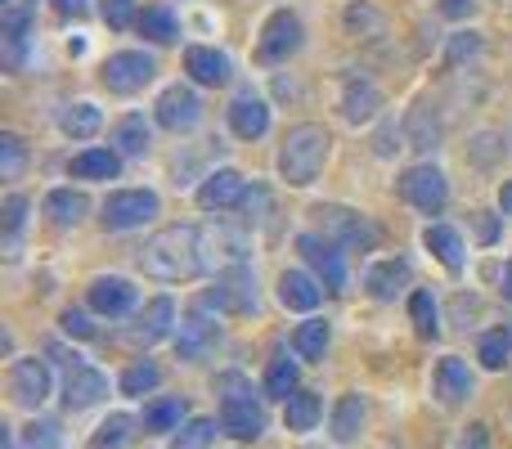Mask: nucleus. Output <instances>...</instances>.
Returning a JSON list of instances; mask_svg holds the SVG:
<instances>
[{"label": "nucleus", "instance_id": "1", "mask_svg": "<svg viewBox=\"0 0 512 449\" xmlns=\"http://www.w3.org/2000/svg\"><path fill=\"white\" fill-rule=\"evenodd\" d=\"M140 270L158 283H185L203 274L198 256V225H167L140 247Z\"/></svg>", "mask_w": 512, "mask_h": 449}, {"label": "nucleus", "instance_id": "2", "mask_svg": "<svg viewBox=\"0 0 512 449\" xmlns=\"http://www.w3.org/2000/svg\"><path fill=\"white\" fill-rule=\"evenodd\" d=\"M328 149H333V135L324 131L319 122H301L283 135L279 144V176L288 180L292 189H306L315 185V176L324 171Z\"/></svg>", "mask_w": 512, "mask_h": 449}, {"label": "nucleus", "instance_id": "3", "mask_svg": "<svg viewBox=\"0 0 512 449\" xmlns=\"http://www.w3.org/2000/svg\"><path fill=\"white\" fill-rule=\"evenodd\" d=\"M310 216L319 221V234L333 238V243L346 247V252H373V247H378V225H373L364 212H355V207L319 203Z\"/></svg>", "mask_w": 512, "mask_h": 449}, {"label": "nucleus", "instance_id": "4", "mask_svg": "<svg viewBox=\"0 0 512 449\" xmlns=\"http://www.w3.org/2000/svg\"><path fill=\"white\" fill-rule=\"evenodd\" d=\"M207 310H221V315H252L256 310V274L252 265H230V270L212 274V288L203 292Z\"/></svg>", "mask_w": 512, "mask_h": 449}, {"label": "nucleus", "instance_id": "5", "mask_svg": "<svg viewBox=\"0 0 512 449\" xmlns=\"http://www.w3.org/2000/svg\"><path fill=\"white\" fill-rule=\"evenodd\" d=\"M158 212H162V203L153 189H117V194H108L104 207H99V225H104L108 234H126V229L149 225Z\"/></svg>", "mask_w": 512, "mask_h": 449}, {"label": "nucleus", "instance_id": "6", "mask_svg": "<svg viewBox=\"0 0 512 449\" xmlns=\"http://www.w3.org/2000/svg\"><path fill=\"white\" fill-rule=\"evenodd\" d=\"M396 189H400V198L423 216H441L445 203H450V180H445L441 167H432V162H418V167L400 171Z\"/></svg>", "mask_w": 512, "mask_h": 449}, {"label": "nucleus", "instance_id": "7", "mask_svg": "<svg viewBox=\"0 0 512 449\" xmlns=\"http://www.w3.org/2000/svg\"><path fill=\"white\" fill-rule=\"evenodd\" d=\"M248 234L234 225H198V256L203 274H221L230 265H248Z\"/></svg>", "mask_w": 512, "mask_h": 449}, {"label": "nucleus", "instance_id": "8", "mask_svg": "<svg viewBox=\"0 0 512 449\" xmlns=\"http://www.w3.org/2000/svg\"><path fill=\"white\" fill-rule=\"evenodd\" d=\"M153 77H158V63L144 50H117V54H108L104 68H99V81H104L113 95H140Z\"/></svg>", "mask_w": 512, "mask_h": 449}, {"label": "nucleus", "instance_id": "9", "mask_svg": "<svg viewBox=\"0 0 512 449\" xmlns=\"http://www.w3.org/2000/svg\"><path fill=\"white\" fill-rule=\"evenodd\" d=\"M301 41H306L301 18L292 14V9H274V14L265 18V27H261V41H256V63H265V68L288 63L292 54L301 50Z\"/></svg>", "mask_w": 512, "mask_h": 449}, {"label": "nucleus", "instance_id": "10", "mask_svg": "<svg viewBox=\"0 0 512 449\" xmlns=\"http://www.w3.org/2000/svg\"><path fill=\"white\" fill-rule=\"evenodd\" d=\"M216 342H221V324H216V319L207 315V306L198 301V306L189 310V315L180 319V328H176V355L185 364H198V360H207V355L216 351Z\"/></svg>", "mask_w": 512, "mask_h": 449}, {"label": "nucleus", "instance_id": "11", "mask_svg": "<svg viewBox=\"0 0 512 449\" xmlns=\"http://www.w3.org/2000/svg\"><path fill=\"white\" fill-rule=\"evenodd\" d=\"M50 369H45V360H36V355H18L14 364H9V400H14L18 409H41L45 400H50Z\"/></svg>", "mask_w": 512, "mask_h": 449}, {"label": "nucleus", "instance_id": "12", "mask_svg": "<svg viewBox=\"0 0 512 449\" xmlns=\"http://www.w3.org/2000/svg\"><path fill=\"white\" fill-rule=\"evenodd\" d=\"M32 14H36V0H9L5 14H0V59H5L9 72H18L23 68V59H27Z\"/></svg>", "mask_w": 512, "mask_h": 449}, {"label": "nucleus", "instance_id": "13", "mask_svg": "<svg viewBox=\"0 0 512 449\" xmlns=\"http://www.w3.org/2000/svg\"><path fill=\"white\" fill-rule=\"evenodd\" d=\"M104 396H108V373H99L95 364L81 360V364H72V369H63L59 400L68 414H86V409H95Z\"/></svg>", "mask_w": 512, "mask_h": 449}, {"label": "nucleus", "instance_id": "14", "mask_svg": "<svg viewBox=\"0 0 512 449\" xmlns=\"http://www.w3.org/2000/svg\"><path fill=\"white\" fill-rule=\"evenodd\" d=\"M297 252L306 256V265L315 270V279L324 283V292H342L346 288V261H342V247L324 234H301L297 238Z\"/></svg>", "mask_w": 512, "mask_h": 449}, {"label": "nucleus", "instance_id": "15", "mask_svg": "<svg viewBox=\"0 0 512 449\" xmlns=\"http://www.w3.org/2000/svg\"><path fill=\"white\" fill-rule=\"evenodd\" d=\"M153 117H158V126L162 131H171V135H185V131H194L198 122H203V104H198V95L189 86H167L158 95V104H153Z\"/></svg>", "mask_w": 512, "mask_h": 449}, {"label": "nucleus", "instance_id": "16", "mask_svg": "<svg viewBox=\"0 0 512 449\" xmlns=\"http://www.w3.org/2000/svg\"><path fill=\"white\" fill-rule=\"evenodd\" d=\"M221 427H225V436H234V441H261L265 436V405L252 396H230V400H221Z\"/></svg>", "mask_w": 512, "mask_h": 449}, {"label": "nucleus", "instance_id": "17", "mask_svg": "<svg viewBox=\"0 0 512 449\" xmlns=\"http://www.w3.org/2000/svg\"><path fill=\"white\" fill-rule=\"evenodd\" d=\"M472 391H477V378H472L468 360H459V355H441V360H436V373H432V396L441 400L445 409H459Z\"/></svg>", "mask_w": 512, "mask_h": 449}, {"label": "nucleus", "instance_id": "18", "mask_svg": "<svg viewBox=\"0 0 512 449\" xmlns=\"http://www.w3.org/2000/svg\"><path fill=\"white\" fill-rule=\"evenodd\" d=\"M86 301H90V310H95V315L122 319L126 310L135 306V283L122 279V274H99V279H90Z\"/></svg>", "mask_w": 512, "mask_h": 449}, {"label": "nucleus", "instance_id": "19", "mask_svg": "<svg viewBox=\"0 0 512 449\" xmlns=\"http://www.w3.org/2000/svg\"><path fill=\"white\" fill-rule=\"evenodd\" d=\"M243 194H248V185H243L239 171L221 167V171H212V176L198 185V207H203V212H230V207L243 203Z\"/></svg>", "mask_w": 512, "mask_h": 449}, {"label": "nucleus", "instance_id": "20", "mask_svg": "<svg viewBox=\"0 0 512 449\" xmlns=\"http://www.w3.org/2000/svg\"><path fill=\"white\" fill-rule=\"evenodd\" d=\"M171 328H176V301H171V297H153L149 306L135 315V324H131V346H153V342H162V337H171Z\"/></svg>", "mask_w": 512, "mask_h": 449}, {"label": "nucleus", "instance_id": "21", "mask_svg": "<svg viewBox=\"0 0 512 449\" xmlns=\"http://www.w3.org/2000/svg\"><path fill=\"white\" fill-rule=\"evenodd\" d=\"M230 131L239 140H261L270 131V104L261 95H252V90H239L230 104Z\"/></svg>", "mask_w": 512, "mask_h": 449}, {"label": "nucleus", "instance_id": "22", "mask_svg": "<svg viewBox=\"0 0 512 449\" xmlns=\"http://www.w3.org/2000/svg\"><path fill=\"white\" fill-rule=\"evenodd\" d=\"M185 72L198 81V86H230V77H234V68H230V59H225L216 45H189L185 50Z\"/></svg>", "mask_w": 512, "mask_h": 449}, {"label": "nucleus", "instance_id": "23", "mask_svg": "<svg viewBox=\"0 0 512 449\" xmlns=\"http://www.w3.org/2000/svg\"><path fill=\"white\" fill-rule=\"evenodd\" d=\"M378 108H382V90L373 86L369 77H346L342 81V117L351 126L373 122V117H378Z\"/></svg>", "mask_w": 512, "mask_h": 449}, {"label": "nucleus", "instance_id": "24", "mask_svg": "<svg viewBox=\"0 0 512 449\" xmlns=\"http://www.w3.org/2000/svg\"><path fill=\"white\" fill-rule=\"evenodd\" d=\"M409 279H414V270H409L405 256H387V261L369 265V274H364V288H369L373 301H396V292H405Z\"/></svg>", "mask_w": 512, "mask_h": 449}, {"label": "nucleus", "instance_id": "25", "mask_svg": "<svg viewBox=\"0 0 512 449\" xmlns=\"http://www.w3.org/2000/svg\"><path fill=\"white\" fill-rule=\"evenodd\" d=\"M185 414H189L185 396H158V400H149V405H144L140 427H144V436H171V432H180V427H185Z\"/></svg>", "mask_w": 512, "mask_h": 449}, {"label": "nucleus", "instance_id": "26", "mask_svg": "<svg viewBox=\"0 0 512 449\" xmlns=\"http://www.w3.org/2000/svg\"><path fill=\"white\" fill-rule=\"evenodd\" d=\"M364 418H369V405H364V396L346 391V396L333 405V423H328V432H333L337 445H355V441H360V432H364Z\"/></svg>", "mask_w": 512, "mask_h": 449}, {"label": "nucleus", "instance_id": "27", "mask_svg": "<svg viewBox=\"0 0 512 449\" xmlns=\"http://www.w3.org/2000/svg\"><path fill=\"white\" fill-rule=\"evenodd\" d=\"M441 144V117L432 104H414L405 117V149L414 153H432Z\"/></svg>", "mask_w": 512, "mask_h": 449}, {"label": "nucleus", "instance_id": "28", "mask_svg": "<svg viewBox=\"0 0 512 449\" xmlns=\"http://www.w3.org/2000/svg\"><path fill=\"white\" fill-rule=\"evenodd\" d=\"M319 297H324V283L306 270H283L279 274V301L288 310H315Z\"/></svg>", "mask_w": 512, "mask_h": 449}, {"label": "nucleus", "instance_id": "29", "mask_svg": "<svg viewBox=\"0 0 512 449\" xmlns=\"http://www.w3.org/2000/svg\"><path fill=\"white\" fill-rule=\"evenodd\" d=\"M68 176H77V180H117L122 176V153L117 149H86L68 162Z\"/></svg>", "mask_w": 512, "mask_h": 449}, {"label": "nucleus", "instance_id": "30", "mask_svg": "<svg viewBox=\"0 0 512 449\" xmlns=\"http://www.w3.org/2000/svg\"><path fill=\"white\" fill-rule=\"evenodd\" d=\"M113 149L122 153V158H144V153L153 149V126L144 122L140 113H126L122 122L113 126Z\"/></svg>", "mask_w": 512, "mask_h": 449}, {"label": "nucleus", "instance_id": "31", "mask_svg": "<svg viewBox=\"0 0 512 449\" xmlns=\"http://www.w3.org/2000/svg\"><path fill=\"white\" fill-rule=\"evenodd\" d=\"M319 418H324V400H319V391H297L292 400H283V427L297 436L315 432Z\"/></svg>", "mask_w": 512, "mask_h": 449}, {"label": "nucleus", "instance_id": "32", "mask_svg": "<svg viewBox=\"0 0 512 449\" xmlns=\"http://www.w3.org/2000/svg\"><path fill=\"white\" fill-rule=\"evenodd\" d=\"M423 247H427V252H432L450 274L463 270V238H459V229H450V225H427V229H423Z\"/></svg>", "mask_w": 512, "mask_h": 449}, {"label": "nucleus", "instance_id": "33", "mask_svg": "<svg viewBox=\"0 0 512 449\" xmlns=\"http://www.w3.org/2000/svg\"><path fill=\"white\" fill-rule=\"evenodd\" d=\"M140 36H149L153 45H176L180 41V18L171 14V5H144L135 18Z\"/></svg>", "mask_w": 512, "mask_h": 449}, {"label": "nucleus", "instance_id": "34", "mask_svg": "<svg viewBox=\"0 0 512 449\" xmlns=\"http://www.w3.org/2000/svg\"><path fill=\"white\" fill-rule=\"evenodd\" d=\"M86 212H90V198L81 194V189H50V194H45V216H50L59 229L81 225Z\"/></svg>", "mask_w": 512, "mask_h": 449}, {"label": "nucleus", "instance_id": "35", "mask_svg": "<svg viewBox=\"0 0 512 449\" xmlns=\"http://www.w3.org/2000/svg\"><path fill=\"white\" fill-rule=\"evenodd\" d=\"M265 400H292L301 391V369L297 360H288V355H274L270 369H265V382H261Z\"/></svg>", "mask_w": 512, "mask_h": 449}, {"label": "nucleus", "instance_id": "36", "mask_svg": "<svg viewBox=\"0 0 512 449\" xmlns=\"http://www.w3.org/2000/svg\"><path fill=\"white\" fill-rule=\"evenodd\" d=\"M328 342H333L328 319H306V324H297V333H292V351H297V360H306V364L324 360Z\"/></svg>", "mask_w": 512, "mask_h": 449}, {"label": "nucleus", "instance_id": "37", "mask_svg": "<svg viewBox=\"0 0 512 449\" xmlns=\"http://www.w3.org/2000/svg\"><path fill=\"white\" fill-rule=\"evenodd\" d=\"M135 427H140V418H131V414H108L104 423L90 432L86 449H126V445L135 441Z\"/></svg>", "mask_w": 512, "mask_h": 449}, {"label": "nucleus", "instance_id": "38", "mask_svg": "<svg viewBox=\"0 0 512 449\" xmlns=\"http://www.w3.org/2000/svg\"><path fill=\"white\" fill-rule=\"evenodd\" d=\"M99 126H104V113H99L95 104H68L59 113V131L68 135V140H90V135H99Z\"/></svg>", "mask_w": 512, "mask_h": 449}, {"label": "nucleus", "instance_id": "39", "mask_svg": "<svg viewBox=\"0 0 512 449\" xmlns=\"http://www.w3.org/2000/svg\"><path fill=\"white\" fill-rule=\"evenodd\" d=\"M221 432V418H185V427L171 432V449H212Z\"/></svg>", "mask_w": 512, "mask_h": 449}, {"label": "nucleus", "instance_id": "40", "mask_svg": "<svg viewBox=\"0 0 512 449\" xmlns=\"http://www.w3.org/2000/svg\"><path fill=\"white\" fill-rule=\"evenodd\" d=\"M117 387H122V396H131V400H144V396H153V391L162 387V369L153 360H135L131 369L117 378Z\"/></svg>", "mask_w": 512, "mask_h": 449}, {"label": "nucleus", "instance_id": "41", "mask_svg": "<svg viewBox=\"0 0 512 449\" xmlns=\"http://www.w3.org/2000/svg\"><path fill=\"white\" fill-rule=\"evenodd\" d=\"M508 153V135L504 131H477L468 140V162L472 167H495V162H504Z\"/></svg>", "mask_w": 512, "mask_h": 449}, {"label": "nucleus", "instance_id": "42", "mask_svg": "<svg viewBox=\"0 0 512 449\" xmlns=\"http://www.w3.org/2000/svg\"><path fill=\"white\" fill-rule=\"evenodd\" d=\"M477 360H481V369H490V373L508 369V360H512V333H508V328H495V333L481 337V342H477Z\"/></svg>", "mask_w": 512, "mask_h": 449}, {"label": "nucleus", "instance_id": "43", "mask_svg": "<svg viewBox=\"0 0 512 449\" xmlns=\"http://www.w3.org/2000/svg\"><path fill=\"white\" fill-rule=\"evenodd\" d=\"M409 319H414L418 337H441V310H436V297L427 288H418L409 297Z\"/></svg>", "mask_w": 512, "mask_h": 449}, {"label": "nucleus", "instance_id": "44", "mask_svg": "<svg viewBox=\"0 0 512 449\" xmlns=\"http://www.w3.org/2000/svg\"><path fill=\"white\" fill-rule=\"evenodd\" d=\"M346 32L351 36H382V14L373 5H364V0H355V5H346Z\"/></svg>", "mask_w": 512, "mask_h": 449}, {"label": "nucleus", "instance_id": "45", "mask_svg": "<svg viewBox=\"0 0 512 449\" xmlns=\"http://www.w3.org/2000/svg\"><path fill=\"white\" fill-rule=\"evenodd\" d=\"M23 162H27V149L14 131L0 135V180H18L23 176Z\"/></svg>", "mask_w": 512, "mask_h": 449}, {"label": "nucleus", "instance_id": "46", "mask_svg": "<svg viewBox=\"0 0 512 449\" xmlns=\"http://www.w3.org/2000/svg\"><path fill=\"white\" fill-rule=\"evenodd\" d=\"M27 212H32V203H27L23 194H9V198H5V207H0V225H5V238H9V243L23 234Z\"/></svg>", "mask_w": 512, "mask_h": 449}, {"label": "nucleus", "instance_id": "47", "mask_svg": "<svg viewBox=\"0 0 512 449\" xmlns=\"http://www.w3.org/2000/svg\"><path fill=\"white\" fill-rule=\"evenodd\" d=\"M481 54V36L477 32H454L450 45H445V68H459V63L477 59Z\"/></svg>", "mask_w": 512, "mask_h": 449}, {"label": "nucleus", "instance_id": "48", "mask_svg": "<svg viewBox=\"0 0 512 449\" xmlns=\"http://www.w3.org/2000/svg\"><path fill=\"white\" fill-rule=\"evenodd\" d=\"M59 328L68 337H77V342H90V337H95V324H90V315H86V310H72V306L59 315Z\"/></svg>", "mask_w": 512, "mask_h": 449}, {"label": "nucleus", "instance_id": "49", "mask_svg": "<svg viewBox=\"0 0 512 449\" xmlns=\"http://www.w3.org/2000/svg\"><path fill=\"white\" fill-rule=\"evenodd\" d=\"M23 449H59V427L54 423H32L23 432Z\"/></svg>", "mask_w": 512, "mask_h": 449}, {"label": "nucleus", "instance_id": "50", "mask_svg": "<svg viewBox=\"0 0 512 449\" xmlns=\"http://www.w3.org/2000/svg\"><path fill=\"white\" fill-rule=\"evenodd\" d=\"M131 18H140L135 14V0H104V23L113 27V32L131 27Z\"/></svg>", "mask_w": 512, "mask_h": 449}, {"label": "nucleus", "instance_id": "51", "mask_svg": "<svg viewBox=\"0 0 512 449\" xmlns=\"http://www.w3.org/2000/svg\"><path fill=\"white\" fill-rule=\"evenodd\" d=\"M454 449H490V427L486 423H468L459 432V441H454Z\"/></svg>", "mask_w": 512, "mask_h": 449}, {"label": "nucleus", "instance_id": "52", "mask_svg": "<svg viewBox=\"0 0 512 449\" xmlns=\"http://www.w3.org/2000/svg\"><path fill=\"white\" fill-rule=\"evenodd\" d=\"M265 203H270V194H265V189L261 185H252V194H243V212H248V225L252 221H261V212H265Z\"/></svg>", "mask_w": 512, "mask_h": 449}, {"label": "nucleus", "instance_id": "53", "mask_svg": "<svg viewBox=\"0 0 512 449\" xmlns=\"http://www.w3.org/2000/svg\"><path fill=\"white\" fill-rule=\"evenodd\" d=\"M477 9V0H441V14L445 18H468Z\"/></svg>", "mask_w": 512, "mask_h": 449}, {"label": "nucleus", "instance_id": "54", "mask_svg": "<svg viewBox=\"0 0 512 449\" xmlns=\"http://www.w3.org/2000/svg\"><path fill=\"white\" fill-rule=\"evenodd\" d=\"M477 234H481V243H495V238H499V221L490 212H477Z\"/></svg>", "mask_w": 512, "mask_h": 449}, {"label": "nucleus", "instance_id": "55", "mask_svg": "<svg viewBox=\"0 0 512 449\" xmlns=\"http://www.w3.org/2000/svg\"><path fill=\"white\" fill-rule=\"evenodd\" d=\"M59 14H72V18H81V14H86V0H59Z\"/></svg>", "mask_w": 512, "mask_h": 449}, {"label": "nucleus", "instance_id": "56", "mask_svg": "<svg viewBox=\"0 0 512 449\" xmlns=\"http://www.w3.org/2000/svg\"><path fill=\"white\" fill-rule=\"evenodd\" d=\"M499 212H504V216H512V185H504V189H499Z\"/></svg>", "mask_w": 512, "mask_h": 449}, {"label": "nucleus", "instance_id": "57", "mask_svg": "<svg viewBox=\"0 0 512 449\" xmlns=\"http://www.w3.org/2000/svg\"><path fill=\"white\" fill-rule=\"evenodd\" d=\"M504 297L512 301V261H508V270H504Z\"/></svg>", "mask_w": 512, "mask_h": 449}]
</instances>
